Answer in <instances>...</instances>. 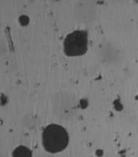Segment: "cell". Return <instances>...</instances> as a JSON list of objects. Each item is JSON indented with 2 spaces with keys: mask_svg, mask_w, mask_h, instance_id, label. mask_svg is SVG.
Returning a JSON list of instances; mask_svg holds the SVG:
<instances>
[{
  "mask_svg": "<svg viewBox=\"0 0 138 157\" xmlns=\"http://www.w3.org/2000/svg\"><path fill=\"white\" fill-rule=\"evenodd\" d=\"M41 143L45 151L51 154L63 151L69 143V135L65 128L57 124H51L44 128Z\"/></svg>",
  "mask_w": 138,
  "mask_h": 157,
  "instance_id": "cell-1",
  "label": "cell"
},
{
  "mask_svg": "<svg viewBox=\"0 0 138 157\" xmlns=\"http://www.w3.org/2000/svg\"><path fill=\"white\" fill-rule=\"evenodd\" d=\"M89 48V36L85 30L77 29L71 32L63 42V50L66 56L77 57L85 55Z\"/></svg>",
  "mask_w": 138,
  "mask_h": 157,
  "instance_id": "cell-2",
  "label": "cell"
},
{
  "mask_svg": "<svg viewBox=\"0 0 138 157\" xmlns=\"http://www.w3.org/2000/svg\"><path fill=\"white\" fill-rule=\"evenodd\" d=\"M12 157H33V152L29 147L20 145L13 150Z\"/></svg>",
  "mask_w": 138,
  "mask_h": 157,
  "instance_id": "cell-3",
  "label": "cell"
}]
</instances>
